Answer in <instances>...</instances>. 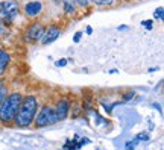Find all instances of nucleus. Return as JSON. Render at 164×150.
<instances>
[{"mask_svg":"<svg viewBox=\"0 0 164 150\" xmlns=\"http://www.w3.org/2000/svg\"><path fill=\"white\" fill-rule=\"evenodd\" d=\"M38 108H40V102H38V97L35 94L23 96V102L18 108V112L15 115L12 124L18 129H26V127L32 126Z\"/></svg>","mask_w":164,"mask_h":150,"instance_id":"f257e3e1","label":"nucleus"},{"mask_svg":"<svg viewBox=\"0 0 164 150\" xmlns=\"http://www.w3.org/2000/svg\"><path fill=\"white\" fill-rule=\"evenodd\" d=\"M11 55L5 50V49H2L0 47V64H6V65H9V62H11Z\"/></svg>","mask_w":164,"mask_h":150,"instance_id":"9b49d317","label":"nucleus"},{"mask_svg":"<svg viewBox=\"0 0 164 150\" xmlns=\"http://www.w3.org/2000/svg\"><path fill=\"white\" fill-rule=\"evenodd\" d=\"M73 3H75V6L79 8V9H87V8H90V5H91L88 0H73Z\"/></svg>","mask_w":164,"mask_h":150,"instance_id":"f8f14e48","label":"nucleus"},{"mask_svg":"<svg viewBox=\"0 0 164 150\" xmlns=\"http://www.w3.org/2000/svg\"><path fill=\"white\" fill-rule=\"evenodd\" d=\"M122 3H134V2H140V0H119Z\"/></svg>","mask_w":164,"mask_h":150,"instance_id":"393cba45","label":"nucleus"},{"mask_svg":"<svg viewBox=\"0 0 164 150\" xmlns=\"http://www.w3.org/2000/svg\"><path fill=\"white\" fill-rule=\"evenodd\" d=\"M88 143H90V140H88V138H82L81 141L78 143V146H79V149H81V147L84 146V144H88Z\"/></svg>","mask_w":164,"mask_h":150,"instance_id":"5701e85b","label":"nucleus"},{"mask_svg":"<svg viewBox=\"0 0 164 150\" xmlns=\"http://www.w3.org/2000/svg\"><path fill=\"white\" fill-rule=\"evenodd\" d=\"M128 29V26L126 24H122V26H119V31H126Z\"/></svg>","mask_w":164,"mask_h":150,"instance_id":"a878e982","label":"nucleus"},{"mask_svg":"<svg viewBox=\"0 0 164 150\" xmlns=\"http://www.w3.org/2000/svg\"><path fill=\"white\" fill-rule=\"evenodd\" d=\"M154 18H157V20H164V8L163 6H158L155 11H154Z\"/></svg>","mask_w":164,"mask_h":150,"instance_id":"ddd939ff","label":"nucleus"},{"mask_svg":"<svg viewBox=\"0 0 164 150\" xmlns=\"http://www.w3.org/2000/svg\"><path fill=\"white\" fill-rule=\"evenodd\" d=\"M21 102H23V94L20 91L8 93V96L0 105V123L3 126H11L14 123V118L18 112Z\"/></svg>","mask_w":164,"mask_h":150,"instance_id":"f03ea898","label":"nucleus"},{"mask_svg":"<svg viewBox=\"0 0 164 150\" xmlns=\"http://www.w3.org/2000/svg\"><path fill=\"white\" fill-rule=\"evenodd\" d=\"M8 93H9V91H8L6 86H2V88H0V105H2V102L5 100V97L8 96Z\"/></svg>","mask_w":164,"mask_h":150,"instance_id":"f3484780","label":"nucleus"},{"mask_svg":"<svg viewBox=\"0 0 164 150\" xmlns=\"http://www.w3.org/2000/svg\"><path fill=\"white\" fill-rule=\"evenodd\" d=\"M137 143H138V141L134 138L132 141H128V143L125 144V147H126V150H134L135 147H137Z\"/></svg>","mask_w":164,"mask_h":150,"instance_id":"dca6fc26","label":"nucleus"},{"mask_svg":"<svg viewBox=\"0 0 164 150\" xmlns=\"http://www.w3.org/2000/svg\"><path fill=\"white\" fill-rule=\"evenodd\" d=\"M62 11H64V14L67 15V17H73L75 14H76V11H78V8L75 6V3H73V0H64V6H62Z\"/></svg>","mask_w":164,"mask_h":150,"instance_id":"1a4fd4ad","label":"nucleus"},{"mask_svg":"<svg viewBox=\"0 0 164 150\" xmlns=\"http://www.w3.org/2000/svg\"><path fill=\"white\" fill-rule=\"evenodd\" d=\"M85 34H87V35H91V34H93V27H91V26H87V27H85Z\"/></svg>","mask_w":164,"mask_h":150,"instance_id":"b1692460","label":"nucleus"},{"mask_svg":"<svg viewBox=\"0 0 164 150\" xmlns=\"http://www.w3.org/2000/svg\"><path fill=\"white\" fill-rule=\"evenodd\" d=\"M44 29L46 26L41 23L40 20H34L31 21L26 29H24V41L29 42V44H35V42H40L41 37L44 34Z\"/></svg>","mask_w":164,"mask_h":150,"instance_id":"39448f33","label":"nucleus"},{"mask_svg":"<svg viewBox=\"0 0 164 150\" xmlns=\"http://www.w3.org/2000/svg\"><path fill=\"white\" fill-rule=\"evenodd\" d=\"M157 70H158V67H157V68H155V67H152V68H149V71H151V73H152V71H157Z\"/></svg>","mask_w":164,"mask_h":150,"instance_id":"bb28decb","label":"nucleus"},{"mask_svg":"<svg viewBox=\"0 0 164 150\" xmlns=\"http://www.w3.org/2000/svg\"><path fill=\"white\" fill-rule=\"evenodd\" d=\"M88 2L96 6H100V8H110L116 3V0H88Z\"/></svg>","mask_w":164,"mask_h":150,"instance_id":"9d476101","label":"nucleus"},{"mask_svg":"<svg viewBox=\"0 0 164 150\" xmlns=\"http://www.w3.org/2000/svg\"><path fill=\"white\" fill-rule=\"evenodd\" d=\"M20 11V3L17 0H5L0 2V21L3 24L12 23Z\"/></svg>","mask_w":164,"mask_h":150,"instance_id":"20e7f679","label":"nucleus"},{"mask_svg":"<svg viewBox=\"0 0 164 150\" xmlns=\"http://www.w3.org/2000/svg\"><path fill=\"white\" fill-rule=\"evenodd\" d=\"M141 24H143L147 31H152V27H154V21H152V20H144V21H141Z\"/></svg>","mask_w":164,"mask_h":150,"instance_id":"a211bd4d","label":"nucleus"},{"mask_svg":"<svg viewBox=\"0 0 164 150\" xmlns=\"http://www.w3.org/2000/svg\"><path fill=\"white\" fill-rule=\"evenodd\" d=\"M94 123H96L97 126H102V124H108V121H106V120H103V118H102V117H100V115H99L97 112L94 114Z\"/></svg>","mask_w":164,"mask_h":150,"instance_id":"4468645a","label":"nucleus"},{"mask_svg":"<svg viewBox=\"0 0 164 150\" xmlns=\"http://www.w3.org/2000/svg\"><path fill=\"white\" fill-rule=\"evenodd\" d=\"M70 108H72V103L67 97H61L56 100L55 106H53V111H55V115H56V120L58 121H62L69 117L70 114Z\"/></svg>","mask_w":164,"mask_h":150,"instance_id":"6e6552de","label":"nucleus"},{"mask_svg":"<svg viewBox=\"0 0 164 150\" xmlns=\"http://www.w3.org/2000/svg\"><path fill=\"white\" fill-rule=\"evenodd\" d=\"M135 140H137V141H147V140H149V135H147L146 132H140V134L135 135Z\"/></svg>","mask_w":164,"mask_h":150,"instance_id":"2eb2a0df","label":"nucleus"},{"mask_svg":"<svg viewBox=\"0 0 164 150\" xmlns=\"http://www.w3.org/2000/svg\"><path fill=\"white\" fill-rule=\"evenodd\" d=\"M134 96H135V93H134V91H128L126 94H123V102H128V100L134 99Z\"/></svg>","mask_w":164,"mask_h":150,"instance_id":"aec40b11","label":"nucleus"},{"mask_svg":"<svg viewBox=\"0 0 164 150\" xmlns=\"http://www.w3.org/2000/svg\"><path fill=\"white\" fill-rule=\"evenodd\" d=\"M43 9H44V6H43V3L38 2V0H31V2H28V3L23 5V12H24V15H26L29 20H32V21L37 20L41 14H43Z\"/></svg>","mask_w":164,"mask_h":150,"instance_id":"0eeeda50","label":"nucleus"},{"mask_svg":"<svg viewBox=\"0 0 164 150\" xmlns=\"http://www.w3.org/2000/svg\"><path fill=\"white\" fill-rule=\"evenodd\" d=\"M67 64H69V59H59V61H56V62H55V65H56V67H65Z\"/></svg>","mask_w":164,"mask_h":150,"instance_id":"412c9836","label":"nucleus"},{"mask_svg":"<svg viewBox=\"0 0 164 150\" xmlns=\"http://www.w3.org/2000/svg\"><path fill=\"white\" fill-rule=\"evenodd\" d=\"M84 35V31H78L76 34H75V37H73V42L75 44H78V42H81V38Z\"/></svg>","mask_w":164,"mask_h":150,"instance_id":"6ab92c4d","label":"nucleus"},{"mask_svg":"<svg viewBox=\"0 0 164 150\" xmlns=\"http://www.w3.org/2000/svg\"><path fill=\"white\" fill-rule=\"evenodd\" d=\"M61 37V26L56 24V23H50L49 26H46L44 29V34L40 39V44L43 46H49L52 42H55L58 38Z\"/></svg>","mask_w":164,"mask_h":150,"instance_id":"423d86ee","label":"nucleus"},{"mask_svg":"<svg viewBox=\"0 0 164 150\" xmlns=\"http://www.w3.org/2000/svg\"><path fill=\"white\" fill-rule=\"evenodd\" d=\"M2 86H5V80H3V79H0V88H2Z\"/></svg>","mask_w":164,"mask_h":150,"instance_id":"cd10ccee","label":"nucleus"},{"mask_svg":"<svg viewBox=\"0 0 164 150\" xmlns=\"http://www.w3.org/2000/svg\"><path fill=\"white\" fill-rule=\"evenodd\" d=\"M56 121L58 120H56V115H55V111H53V106L44 103V105H41V108H38L32 124L35 126V129H41V127L55 124Z\"/></svg>","mask_w":164,"mask_h":150,"instance_id":"7ed1b4c3","label":"nucleus"},{"mask_svg":"<svg viewBox=\"0 0 164 150\" xmlns=\"http://www.w3.org/2000/svg\"><path fill=\"white\" fill-rule=\"evenodd\" d=\"M6 70H8V65H6V64H0V79H3Z\"/></svg>","mask_w":164,"mask_h":150,"instance_id":"4be33fe9","label":"nucleus"}]
</instances>
